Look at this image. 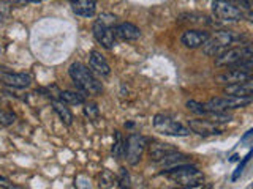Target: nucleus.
Returning <instances> with one entry per match:
<instances>
[{"label": "nucleus", "mask_w": 253, "mask_h": 189, "mask_svg": "<svg viewBox=\"0 0 253 189\" xmlns=\"http://www.w3.org/2000/svg\"><path fill=\"white\" fill-rule=\"evenodd\" d=\"M8 14H10V5H8L5 0H0V24L5 21Z\"/></svg>", "instance_id": "28"}, {"label": "nucleus", "mask_w": 253, "mask_h": 189, "mask_svg": "<svg viewBox=\"0 0 253 189\" xmlns=\"http://www.w3.org/2000/svg\"><path fill=\"white\" fill-rule=\"evenodd\" d=\"M0 52H2V47H0Z\"/></svg>", "instance_id": "32"}, {"label": "nucleus", "mask_w": 253, "mask_h": 189, "mask_svg": "<svg viewBox=\"0 0 253 189\" xmlns=\"http://www.w3.org/2000/svg\"><path fill=\"white\" fill-rule=\"evenodd\" d=\"M206 117H208V120L212 123H228L233 120V117L228 115L226 112H208Z\"/></svg>", "instance_id": "22"}, {"label": "nucleus", "mask_w": 253, "mask_h": 189, "mask_svg": "<svg viewBox=\"0 0 253 189\" xmlns=\"http://www.w3.org/2000/svg\"><path fill=\"white\" fill-rule=\"evenodd\" d=\"M225 94H231V96H252L253 94V79L237 84H229L225 87Z\"/></svg>", "instance_id": "14"}, {"label": "nucleus", "mask_w": 253, "mask_h": 189, "mask_svg": "<svg viewBox=\"0 0 253 189\" xmlns=\"http://www.w3.org/2000/svg\"><path fill=\"white\" fill-rule=\"evenodd\" d=\"M116 35L124 39V41H134V39H138L141 36V30L134 26L131 22H122L116 26Z\"/></svg>", "instance_id": "16"}, {"label": "nucleus", "mask_w": 253, "mask_h": 189, "mask_svg": "<svg viewBox=\"0 0 253 189\" xmlns=\"http://www.w3.org/2000/svg\"><path fill=\"white\" fill-rule=\"evenodd\" d=\"M117 183H119V188H128L130 186V175H128V172H126L124 167L121 169V172H119Z\"/></svg>", "instance_id": "25"}, {"label": "nucleus", "mask_w": 253, "mask_h": 189, "mask_svg": "<svg viewBox=\"0 0 253 189\" xmlns=\"http://www.w3.org/2000/svg\"><path fill=\"white\" fill-rule=\"evenodd\" d=\"M242 36L233 30H220L215 32L213 36H209L203 44V52L211 57H217L221 52H225L228 47H231L237 41H241Z\"/></svg>", "instance_id": "2"}, {"label": "nucleus", "mask_w": 253, "mask_h": 189, "mask_svg": "<svg viewBox=\"0 0 253 189\" xmlns=\"http://www.w3.org/2000/svg\"><path fill=\"white\" fill-rule=\"evenodd\" d=\"M84 114H85L87 117H89V118H92V120H95V118H98L100 112H98L97 104H93V102H89V104H85V107H84Z\"/></svg>", "instance_id": "26"}, {"label": "nucleus", "mask_w": 253, "mask_h": 189, "mask_svg": "<svg viewBox=\"0 0 253 189\" xmlns=\"http://www.w3.org/2000/svg\"><path fill=\"white\" fill-rule=\"evenodd\" d=\"M114 175L111 173L109 170H105L100 175V186H103V188H109V186H113V183H114Z\"/></svg>", "instance_id": "24"}, {"label": "nucleus", "mask_w": 253, "mask_h": 189, "mask_svg": "<svg viewBox=\"0 0 253 189\" xmlns=\"http://www.w3.org/2000/svg\"><path fill=\"white\" fill-rule=\"evenodd\" d=\"M0 186H3V188H14L13 185H10V181H6L5 178L0 177Z\"/></svg>", "instance_id": "30"}, {"label": "nucleus", "mask_w": 253, "mask_h": 189, "mask_svg": "<svg viewBox=\"0 0 253 189\" xmlns=\"http://www.w3.org/2000/svg\"><path fill=\"white\" fill-rule=\"evenodd\" d=\"M51 106H52V109H54V112L57 114L59 117H60V120L65 123V125H71L73 123V114L70 112L68 110V107H67V104L65 102H62V101H52L51 102Z\"/></svg>", "instance_id": "19"}, {"label": "nucleus", "mask_w": 253, "mask_h": 189, "mask_svg": "<svg viewBox=\"0 0 253 189\" xmlns=\"http://www.w3.org/2000/svg\"><path fill=\"white\" fill-rule=\"evenodd\" d=\"M21 2H30V3H35V2H43V0H21Z\"/></svg>", "instance_id": "31"}, {"label": "nucleus", "mask_w": 253, "mask_h": 189, "mask_svg": "<svg viewBox=\"0 0 253 189\" xmlns=\"http://www.w3.org/2000/svg\"><path fill=\"white\" fill-rule=\"evenodd\" d=\"M59 98H60L62 102H65V104H84V101H85L81 93L71 92V90L60 92L59 93Z\"/></svg>", "instance_id": "20"}, {"label": "nucleus", "mask_w": 253, "mask_h": 189, "mask_svg": "<svg viewBox=\"0 0 253 189\" xmlns=\"http://www.w3.org/2000/svg\"><path fill=\"white\" fill-rule=\"evenodd\" d=\"M162 175L172 178L177 185L185 188H200L203 186L204 181L203 173L195 165H188V164H179V165H172V167H166L162 172Z\"/></svg>", "instance_id": "1"}, {"label": "nucleus", "mask_w": 253, "mask_h": 189, "mask_svg": "<svg viewBox=\"0 0 253 189\" xmlns=\"http://www.w3.org/2000/svg\"><path fill=\"white\" fill-rule=\"evenodd\" d=\"M208 38H209V33L206 30H187L184 32V35H182L180 41L185 47H188V49H196V47H201Z\"/></svg>", "instance_id": "12"}, {"label": "nucleus", "mask_w": 253, "mask_h": 189, "mask_svg": "<svg viewBox=\"0 0 253 189\" xmlns=\"http://www.w3.org/2000/svg\"><path fill=\"white\" fill-rule=\"evenodd\" d=\"M114 137H116V140H114V145H113V156L116 158V159H122L124 150H125V142L122 139V134L119 131H116Z\"/></svg>", "instance_id": "21"}, {"label": "nucleus", "mask_w": 253, "mask_h": 189, "mask_svg": "<svg viewBox=\"0 0 253 189\" xmlns=\"http://www.w3.org/2000/svg\"><path fill=\"white\" fill-rule=\"evenodd\" d=\"M241 3V6L244 8L245 11H250L252 10V0H237Z\"/></svg>", "instance_id": "29"}, {"label": "nucleus", "mask_w": 253, "mask_h": 189, "mask_svg": "<svg viewBox=\"0 0 253 189\" xmlns=\"http://www.w3.org/2000/svg\"><path fill=\"white\" fill-rule=\"evenodd\" d=\"M249 79H253V62L252 60L242 62L239 65H234V66H229L226 73L217 76V81L225 85L244 82V81H249Z\"/></svg>", "instance_id": "8"}, {"label": "nucleus", "mask_w": 253, "mask_h": 189, "mask_svg": "<svg viewBox=\"0 0 253 189\" xmlns=\"http://www.w3.org/2000/svg\"><path fill=\"white\" fill-rule=\"evenodd\" d=\"M71 81L79 90L87 94H100L101 93V84L93 77V74L89 71V68L84 66L83 63H73L68 69Z\"/></svg>", "instance_id": "4"}, {"label": "nucleus", "mask_w": 253, "mask_h": 189, "mask_svg": "<svg viewBox=\"0 0 253 189\" xmlns=\"http://www.w3.org/2000/svg\"><path fill=\"white\" fill-rule=\"evenodd\" d=\"M187 109L190 112H193L196 115H206L208 114V110L204 109V104L201 102H196V101H187Z\"/></svg>", "instance_id": "23"}, {"label": "nucleus", "mask_w": 253, "mask_h": 189, "mask_svg": "<svg viewBox=\"0 0 253 189\" xmlns=\"http://www.w3.org/2000/svg\"><path fill=\"white\" fill-rule=\"evenodd\" d=\"M90 68L101 76H108L111 73V68L108 65V62L105 57L98 52V51H92L90 52Z\"/></svg>", "instance_id": "17"}, {"label": "nucleus", "mask_w": 253, "mask_h": 189, "mask_svg": "<svg viewBox=\"0 0 253 189\" xmlns=\"http://www.w3.org/2000/svg\"><path fill=\"white\" fill-rule=\"evenodd\" d=\"M116 26L117 18L111 13H103L93 24V36L106 49H111L116 44Z\"/></svg>", "instance_id": "3"}, {"label": "nucleus", "mask_w": 253, "mask_h": 189, "mask_svg": "<svg viewBox=\"0 0 253 189\" xmlns=\"http://www.w3.org/2000/svg\"><path fill=\"white\" fill-rule=\"evenodd\" d=\"M146 139L141 136V134L133 132L128 136V139L125 140V150H124V156L125 159L128 161L131 165H136L142 155H144V150H146Z\"/></svg>", "instance_id": "10"}, {"label": "nucleus", "mask_w": 253, "mask_h": 189, "mask_svg": "<svg viewBox=\"0 0 253 189\" xmlns=\"http://www.w3.org/2000/svg\"><path fill=\"white\" fill-rule=\"evenodd\" d=\"M253 57V49L250 44H242V46H237V47H228L225 52H221L220 55L215 57V65L217 66H234V65H239L242 62H247L252 60Z\"/></svg>", "instance_id": "5"}, {"label": "nucleus", "mask_w": 253, "mask_h": 189, "mask_svg": "<svg viewBox=\"0 0 253 189\" xmlns=\"http://www.w3.org/2000/svg\"><path fill=\"white\" fill-rule=\"evenodd\" d=\"M14 120H16V117H14L13 114L5 112V110L0 109V123L5 125V126H8V125H13Z\"/></svg>", "instance_id": "27"}, {"label": "nucleus", "mask_w": 253, "mask_h": 189, "mask_svg": "<svg viewBox=\"0 0 253 189\" xmlns=\"http://www.w3.org/2000/svg\"><path fill=\"white\" fill-rule=\"evenodd\" d=\"M174 152H177L174 147H171L169 144H160V142H155V144L150 145V148H149V155L155 161H160L162 158L168 156Z\"/></svg>", "instance_id": "18"}, {"label": "nucleus", "mask_w": 253, "mask_h": 189, "mask_svg": "<svg viewBox=\"0 0 253 189\" xmlns=\"http://www.w3.org/2000/svg\"><path fill=\"white\" fill-rule=\"evenodd\" d=\"M188 128L192 132L200 134V136H220L221 129H218L215 123H212L209 120H190L188 122Z\"/></svg>", "instance_id": "13"}, {"label": "nucleus", "mask_w": 253, "mask_h": 189, "mask_svg": "<svg viewBox=\"0 0 253 189\" xmlns=\"http://www.w3.org/2000/svg\"><path fill=\"white\" fill-rule=\"evenodd\" d=\"M97 8V0H73L71 2V10L75 14L81 18H92Z\"/></svg>", "instance_id": "15"}, {"label": "nucleus", "mask_w": 253, "mask_h": 189, "mask_svg": "<svg viewBox=\"0 0 253 189\" xmlns=\"http://www.w3.org/2000/svg\"><path fill=\"white\" fill-rule=\"evenodd\" d=\"M154 128L160 134L172 136V137H185L192 132L187 126H184L182 123L174 120V118H171L168 115H163V114H158L154 117Z\"/></svg>", "instance_id": "7"}, {"label": "nucleus", "mask_w": 253, "mask_h": 189, "mask_svg": "<svg viewBox=\"0 0 253 189\" xmlns=\"http://www.w3.org/2000/svg\"><path fill=\"white\" fill-rule=\"evenodd\" d=\"M0 82L14 89H27L32 82V77L26 73H11V71L0 69Z\"/></svg>", "instance_id": "11"}, {"label": "nucleus", "mask_w": 253, "mask_h": 189, "mask_svg": "<svg viewBox=\"0 0 253 189\" xmlns=\"http://www.w3.org/2000/svg\"><path fill=\"white\" fill-rule=\"evenodd\" d=\"M252 102V96H231L226 94L223 98H212L204 104L208 112H226L229 109H241L249 106Z\"/></svg>", "instance_id": "6"}, {"label": "nucleus", "mask_w": 253, "mask_h": 189, "mask_svg": "<svg viewBox=\"0 0 253 189\" xmlns=\"http://www.w3.org/2000/svg\"><path fill=\"white\" fill-rule=\"evenodd\" d=\"M212 13L217 19L225 22H237L244 19V11L228 0H213Z\"/></svg>", "instance_id": "9"}]
</instances>
